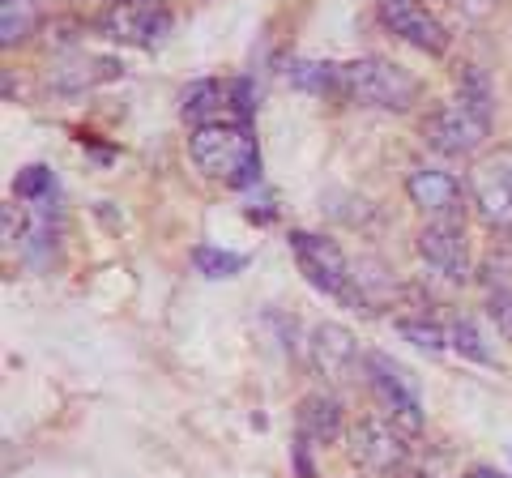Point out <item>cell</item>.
I'll return each instance as SVG.
<instances>
[{
  "label": "cell",
  "instance_id": "e0dca14e",
  "mask_svg": "<svg viewBox=\"0 0 512 478\" xmlns=\"http://www.w3.org/2000/svg\"><path fill=\"white\" fill-rule=\"evenodd\" d=\"M286 77L299 86V90H312V94H338L342 99V65H320V60H295Z\"/></svg>",
  "mask_w": 512,
  "mask_h": 478
},
{
  "label": "cell",
  "instance_id": "d6986e66",
  "mask_svg": "<svg viewBox=\"0 0 512 478\" xmlns=\"http://www.w3.org/2000/svg\"><path fill=\"white\" fill-rule=\"evenodd\" d=\"M13 197H18V201H47V197H56L52 171L39 167V163L18 171V180H13Z\"/></svg>",
  "mask_w": 512,
  "mask_h": 478
},
{
  "label": "cell",
  "instance_id": "7c38bea8",
  "mask_svg": "<svg viewBox=\"0 0 512 478\" xmlns=\"http://www.w3.org/2000/svg\"><path fill=\"white\" fill-rule=\"evenodd\" d=\"M99 30L116 43H133V47H154L158 39L171 30V13L154 9V0H137V5H116L99 18Z\"/></svg>",
  "mask_w": 512,
  "mask_h": 478
},
{
  "label": "cell",
  "instance_id": "8fae6325",
  "mask_svg": "<svg viewBox=\"0 0 512 478\" xmlns=\"http://www.w3.org/2000/svg\"><path fill=\"white\" fill-rule=\"evenodd\" d=\"M308 359H312V372L325 376L329 385H346L359 368V342L346 325H316L312 329V342H308Z\"/></svg>",
  "mask_w": 512,
  "mask_h": 478
},
{
  "label": "cell",
  "instance_id": "d4e9b609",
  "mask_svg": "<svg viewBox=\"0 0 512 478\" xmlns=\"http://www.w3.org/2000/svg\"><path fill=\"white\" fill-rule=\"evenodd\" d=\"M116 5H137V0H116Z\"/></svg>",
  "mask_w": 512,
  "mask_h": 478
},
{
  "label": "cell",
  "instance_id": "ba28073f",
  "mask_svg": "<svg viewBox=\"0 0 512 478\" xmlns=\"http://www.w3.org/2000/svg\"><path fill=\"white\" fill-rule=\"evenodd\" d=\"M470 197L487 227L512 231V150H495L470 171Z\"/></svg>",
  "mask_w": 512,
  "mask_h": 478
},
{
  "label": "cell",
  "instance_id": "603a6c76",
  "mask_svg": "<svg viewBox=\"0 0 512 478\" xmlns=\"http://www.w3.org/2000/svg\"><path fill=\"white\" fill-rule=\"evenodd\" d=\"M448 5H457L466 18H487V13H495L504 0H448Z\"/></svg>",
  "mask_w": 512,
  "mask_h": 478
},
{
  "label": "cell",
  "instance_id": "8992f818",
  "mask_svg": "<svg viewBox=\"0 0 512 478\" xmlns=\"http://www.w3.org/2000/svg\"><path fill=\"white\" fill-rule=\"evenodd\" d=\"M252 86L244 77H235V82H192L184 94H180V111L184 120H192L197 129L205 124H248L252 116Z\"/></svg>",
  "mask_w": 512,
  "mask_h": 478
},
{
  "label": "cell",
  "instance_id": "44dd1931",
  "mask_svg": "<svg viewBox=\"0 0 512 478\" xmlns=\"http://www.w3.org/2000/svg\"><path fill=\"white\" fill-rule=\"evenodd\" d=\"M397 329H402V338H410L414 346L431 350V355H436V350H444V346H448V333H444L436 321H402Z\"/></svg>",
  "mask_w": 512,
  "mask_h": 478
},
{
  "label": "cell",
  "instance_id": "4fadbf2b",
  "mask_svg": "<svg viewBox=\"0 0 512 478\" xmlns=\"http://www.w3.org/2000/svg\"><path fill=\"white\" fill-rule=\"evenodd\" d=\"M419 257L448 282L470 278V248H466V235H461L457 222H427L419 231Z\"/></svg>",
  "mask_w": 512,
  "mask_h": 478
},
{
  "label": "cell",
  "instance_id": "484cf974",
  "mask_svg": "<svg viewBox=\"0 0 512 478\" xmlns=\"http://www.w3.org/2000/svg\"><path fill=\"white\" fill-rule=\"evenodd\" d=\"M423 478H431V474H423Z\"/></svg>",
  "mask_w": 512,
  "mask_h": 478
},
{
  "label": "cell",
  "instance_id": "7a4b0ae2",
  "mask_svg": "<svg viewBox=\"0 0 512 478\" xmlns=\"http://www.w3.org/2000/svg\"><path fill=\"white\" fill-rule=\"evenodd\" d=\"M188 150L197 171H205L210 180H222L231 188L261 180V150H256V137L248 124H205V129H192Z\"/></svg>",
  "mask_w": 512,
  "mask_h": 478
},
{
  "label": "cell",
  "instance_id": "277c9868",
  "mask_svg": "<svg viewBox=\"0 0 512 478\" xmlns=\"http://www.w3.org/2000/svg\"><path fill=\"white\" fill-rule=\"evenodd\" d=\"M291 252L316 291H325L329 299L350 308H367V295L359 286V274L350 269V261L342 257V248L325 235H312V231H291Z\"/></svg>",
  "mask_w": 512,
  "mask_h": 478
},
{
  "label": "cell",
  "instance_id": "30bf717a",
  "mask_svg": "<svg viewBox=\"0 0 512 478\" xmlns=\"http://www.w3.org/2000/svg\"><path fill=\"white\" fill-rule=\"evenodd\" d=\"M406 193L431 222H457L466 210V193H461V180L436 167H414L406 175Z\"/></svg>",
  "mask_w": 512,
  "mask_h": 478
},
{
  "label": "cell",
  "instance_id": "ffe728a7",
  "mask_svg": "<svg viewBox=\"0 0 512 478\" xmlns=\"http://www.w3.org/2000/svg\"><path fill=\"white\" fill-rule=\"evenodd\" d=\"M448 342H453L461 355L474 359V363H491V350L483 346V338H478V329L470 321H457L453 329H448Z\"/></svg>",
  "mask_w": 512,
  "mask_h": 478
},
{
  "label": "cell",
  "instance_id": "9c48e42d",
  "mask_svg": "<svg viewBox=\"0 0 512 478\" xmlns=\"http://www.w3.org/2000/svg\"><path fill=\"white\" fill-rule=\"evenodd\" d=\"M380 22L393 30L397 39H406L410 47H419L427 56L448 52V30L431 13L423 0H380Z\"/></svg>",
  "mask_w": 512,
  "mask_h": 478
},
{
  "label": "cell",
  "instance_id": "3957f363",
  "mask_svg": "<svg viewBox=\"0 0 512 478\" xmlns=\"http://www.w3.org/2000/svg\"><path fill=\"white\" fill-rule=\"evenodd\" d=\"M342 99L380 111H410L423 99V82L384 56H363L342 65Z\"/></svg>",
  "mask_w": 512,
  "mask_h": 478
},
{
  "label": "cell",
  "instance_id": "9a60e30c",
  "mask_svg": "<svg viewBox=\"0 0 512 478\" xmlns=\"http://www.w3.org/2000/svg\"><path fill=\"white\" fill-rule=\"evenodd\" d=\"M111 77H120V65L116 60H103V56H69L60 60L52 69V86L56 90H90L99 82H111Z\"/></svg>",
  "mask_w": 512,
  "mask_h": 478
},
{
  "label": "cell",
  "instance_id": "ac0fdd59",
  "mask_svg": "<svg viewBox=\"0 0 512 478\" xmlns=\"http://www.w3.org/2000/svg\"><path fill=\"white\" fill-rule=\"evenodd\" d=\"M192 265H197L205 278H235V274H244L248 257H239V252L210 248V244H197V248H192Z\"/></svg>",
  "mask_w": 512,
  "mask_h": 478
},
{
  "label": "cell",
  "instance_id": "6da1fadb",
  "mask_svg": "<svg viewBox=\"0 0 512 478\" xmlns=\"http://www.w3.org/2000/svg\"><path fill=\"white\" fill-rule=\"evenodd\" d=\"M487 133H491V90H487V77L470 65L466 77H461L457 99L440 103L423 120V137L431 150H440L448 158H470L487 141Z\"/></svg>",
  "mask_w": 512,
  "mask_h": 478
},
{
  "label": "cell",
  "instance_id": "5bb4252c",
  "mask_svg": "<svg viewBox=\"0 0 512 478\" xmlns=\"http://www.w3.org/2000/svg\"><path fill=\"white\" fill-rule=\"evenodd\" d=\"M299 444H333L342 436V406L325 393H312L299 402Z\"/></svg>",
  "mask_w": 512,
  "mask_h": 478
},
{
  "label": "cell",
  "instance_id": "2e32d148",
  "mask_svg": "<svg viewBox=\"0 0 512 478\" xmlns=\"http://www.w3.org/2000/svg\"><path fill=\"white\" fill-rule=\"evenodd\" d=\"M39 30V0H0V43L18 47Z\"/></svg>",
  "mask_w": 512,
  "mask_h": 478
},
{
  "label": "cell",
  "instance_id": "5b68a950",
  "mask_svg": "<svg viewBox=\"0 0 512 478\" xmlns=\"http://www.w3.org/2000/svg\"><path fill=\"white\" fill-rule=\"evenodd\" d=\"M346 457H350V466L363 470L367 478H393V474L406 470L410 444H406V436H402V427L397 423L363 419L346 440Z\"/></svg>",
  "mask_w": 512,
  "mask_h": 478
},
{
  "label": "cell",
  "instance_id": "cb8c5ba5",
  "mask_svg": "<svg viewBox=\"0 0 512 478\" xmlns=\"http://www.w3.org/2000/svg\"><path fill=\"white\" fill-rule=\"evenodd\" d=\"M466 478H504V474H495V470H474V474H466Z\"/></svg>",
  "mask_w": 512,
  "mask_h": 478
},
{
  "label": "cell",
  "instance_id": "52a82bcc",
  "mask_svg": "<svg viewBox=\"0 0 512 478\" xmlns=\"http://www.w3.org/2000/svg\"><path fill=\"white\" fill-rule=\"evenodd\" d=\"M363 363H367V385H372L380 410L389 414L402 432H419V427H423L419 389H414V380L406 376L402 363H393L389 355H380V350H372Z\"/></svg>",
  "mask_w": 512,
  "mask_h": 478
},
{
  "label": "cell",
  "instance_id": "7402d4cb",
  "mask_svg": "<svg viewBox=\"0 0 512 478\" xmlns=\"http://www.w3.org/2000/svg\"><path fill=\"white\" fill-rule=\"evenodd\" d=\"M487 316L495 321V329L504 333V342H512V291H495L487 299Z\"/></svg>",
  "mask_w": 512,
  "mask_h": 478
}]
</instances>
